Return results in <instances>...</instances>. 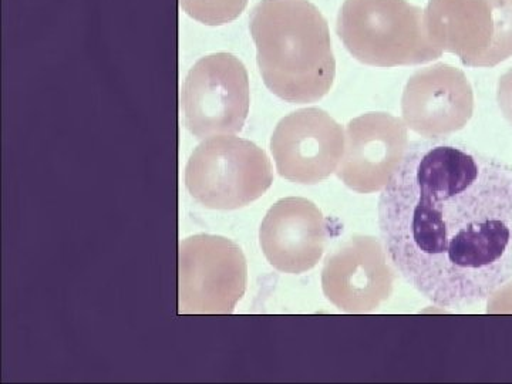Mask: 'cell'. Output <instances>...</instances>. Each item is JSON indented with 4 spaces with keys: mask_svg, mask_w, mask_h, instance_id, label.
<instances>
[{
    "mask_svg": "<svg viewBox=\"0 0 512 384\" xmlns=\"http://www.w3.org/2000/svg\"><path fill=\"white\" fill-rule=\"evenodd\" d=\"M379 228L424 298L477 305L512 278V167L446 138L414 141L380 195Z\"/></svg>",
    "mask_w": 512,
    "mask_h": 384,
    "instance_id": "obj_1",
    "label": "cell"
},
{
    "mask_svg": "<svg viewBox=\"0 0 512 384\" xmlns=\"http://www.w3.org/2000/svg\"><path fill=\"white\" fill-rule=\"evenodd\" d=\"M265 86L292 104L325 97L336 76L328 22L309 0H262L249 18Z\"/></svg>",
    "mask_w": 512,
    "mask_h": 384,
    "instance_id": "obj_2",
    "label": "cell"
},
{
    "mask_svg": "<svg viewBox=\"0 0 512 384\" xmlns=\"http://www.w3.org/2000/svg\"><path fill=\"white\" fill-rule=\"evenodd\" d=\"M336 30L367 66H417L443 55L427 33L424 10L407 0H345Z\"/></svg>",
    "mask_w": 512,
    "mask_h": 384,
    "instance_id": "obj_3",
    "label": "cell"
},
{
    "mask_svg": "<svg viewBox=\"0 0 512 384\" xmlns=\"http://www.w3.org/2000/svg\"><path fill=\"white\" fill-rule=\"evenodd\" d=\"M274 183L262 148L239 137L214 136L195 148L185 167V187L211 210H238L261 198Z\"/></svg>",
    "mask_w": 512,
    "mask_h": 384,
    "instance_id": "obj_4",
    "label": "cell"
},
{
    "mask_svg": "<svg viewBox=\"0 0 512 384\" xmlns=\"http://www.w3.org/2000/svg\"><path fill=\"white\" fill-rule=\"evenodd\" d=\"M426 29L443 52L467 67H495L512 57V0H429Z\"/></svg>",
    "mask_w": 512,
    "mask_h": 384,
    "instance_id": "obj_5",
    "label": "cell"
},
{
    "mask_svg": "<svg viewBox=\"0 0 512 384\" xmlns=\"http://www.w3.org/2000/svg\"><path fill=\"white\" fill-rule=\"evenodd\" d=\"M178 274V312L184 315H228L247 289L244 252L231 239L217 235L181 241Z\"/></svg>",
    "mask_w": 512,
    "mask_h": 384,
    "instance_id": "obj_6",
    "label": "cell"
},
{
    "mask_svg": "<svg viewBox=\"0 0 512 384\" xmlns=\"http://www.w3.org/2000/svg\"><path fill=\"white\" fill-rule=\"evenodd\" d=\"M181 101L192 136L202 140L239 133L251 103L247 69L229 53L202 57L185 79Z\"/></svg>",
    "mask_w": 512,
    "mask_h": 384,
    "instance_id": "obj_7",
    "label": "cell"
},
{
    "mask_svg": "<svg viewBox=\"0 0 512 384\" xmlns=\"http://www.w3.org/2000/svg\"><path fill=\"white\" fill-rule=\"evenodd\" d=\"M276 170L285 180L313 185L336 173L345 131L326 111L309 107L279 121L271 138Z\"/></svg>",
    "mask_w": 512,
    "mask_h": 384,
    "instance_id": "obj_8",
    "label": "cell"
},
{
    "mask_svg": "<svg viewBox=\"0 0 512 384\" xmlns=\"http://www.w3.org/2000/svg\"><path fill=\"white\" fill-rule=\"evenodd\" d=\"M379 239L353 237L326 259L322 288L339 311L367 313L392 296L396 275Z\"/></svg>",
    "mask_w": 512,
    "mask_h": 384,
    "instance_id": "obj_9",
    "label": "cell"
},
{
    "mask_svg": "<svg viewBox=\"0 0 512 384\" xmlns=\"http://www.w3.org/2000/svg\"><path fill=\"white\" fill-rule=\"evenodd\" d=\"M409 148L407 126L389 113H366L350 120L345 153L336 174L350 190L372 194L383 190Z\"/></svg>",
    "mask_w": 512,
    "mask_h": 384,
    "instance_id": "obj_10",
    "label": "cell"
},
{
    "mask_svg": "<svg viewBox=\"0 0 512 384\" xmlns=\"http://www.w3.org/2000/svg\"><path fill=\"white\" fill-rule=\"evenodd\" d=\"M402 111L404 124L419 136H451L473 117V87L463 70L434 64L410 77L404 87Z\"/></svg>",
    "mask_w": 512,
    "mask_h": 384,
    "instance_id": "obj_11",
    "label": "cell"
},
{
    "mask_svg": "<svg viewBox=\"0 0 512 384\" xmlns=\"http://www.w3.org/2000/svg\"><path fill=\"white\" fill-rule=\"evenodd\" d=\"M328 235L325 217L312 201L289 197L266 212L259 229V244L275 269L299 275L318 265Z\"/></svg>",
    "mask_w": 512,
    "mask_h": 384,
    "instance_id": "obj_12",
    "label": "cell"
},
{
    "mask_svg": "<svg viewBox=\"0 0 512 384\" xmlns=\"http://www.w3.org/2000/svg\"><path fill=\"white\" fill-rule=\"evenodd\" d=\"M181 8L197 22L208 26L227 25L244 12L248 0H180Z\"/></svg>",
    "mask_w": 512,
    "mask_h": 384,
    "instance_id": "obj_13",
    "label": "cell"
},
{
    "mask_svg": "<svg viewBox=\"0 0 512 384\" xmlns=\"http://www.w3.org/2000/svg\"><path fill=\"white\" fill-rule=\"evenodd\" d=\"M497 101L505 120L512 126V69L498 80Z\"/></svg>",
    "mask_w": 512,
    "mask_h": 384,
    "instance_id": "obj_14",
    "label": "cell"
}]
</instances>
